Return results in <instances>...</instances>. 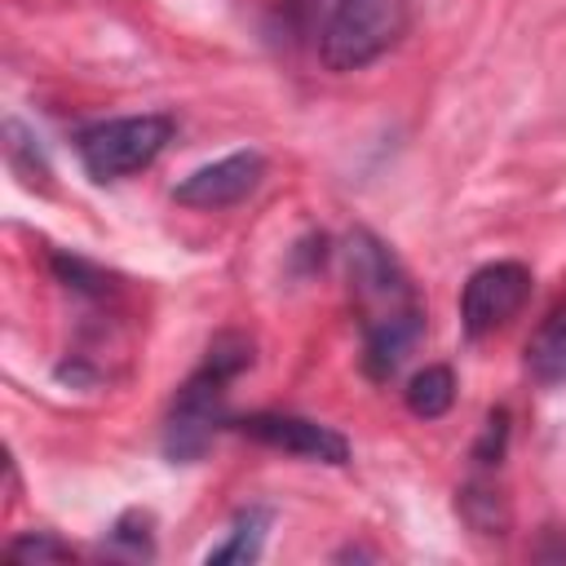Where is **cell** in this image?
Listing matches in <instances>:
<instances>
[{"label":"cell","instance_id":"cell-1","mask_svg":"<svg viewBox=\"0 0 566 566\" xmlns=\"http://www.w3.org/2000/svg\"><path fill=\"white\" fill-rule=\"evenodd\" d=\"M345 265H349L354 310L363 323V371L371 380H389L424 332V305L407 270L389 252V243H380L371 230L349 234Z\"/></svg>","mask_w":566,"mask_h":566},{"label":"cell","instance_id":"cell-2","mask_svg":"<svg viewBox=\"0 0 566 566\" xmlns=\"http://www.w3.org/2000/svg\"><path fill=\"white\" fill-rule=\"evenodd\" d=\"M252 363V345L239 336L212 340L203 367L177 389L168 429H164V451L172 460H199L212 442V433L226 424V385Z\"/></svg>","mask_w":566,"mask_h":566},{"label":"cell","instance_id":"cell-3","mask_svg":"<svg viewBox=\"0 0 566 566\" xmlns=\"http://www.w3.org/2000/svg\"><path fill=\"white\" fill-rule=\"evenodd\" d=\"M407 31V0H332L318 27L327 71H363L385 57Z\"/></svg>","mask_w":566,"mask_h":566},{"label":"cell","instance_id":"cell-4","mask_svg":"<svg viewBox=\"0 0 566 566\" xmlns=\"http://www.w3.org/2000/svg\"><path fill=\"white\" fill-rule=\"evenodd\" d=\"M172 133H177L172 115H159V111L97 119L75 137V155L93 181H119V177L150 168L172 142Z\"/></svg>","mask_w":566,"mask_h":566},{"label":"cell","instance_id":"cell-5","mask_svg":"<svg viewBox=\"0 0 566 566\" xmlns=\"http://www.w3.org/2000/svg\"><path fill=\"white\" fill-rule=\"evenodd\" d=\"M531 296V270L522 261H491V265H478L460 292V323L473 340L500 332L509 318L522 314Z\"/></svg>","mask_w":566,"mask_h":566},{"label":"cell","instance_id":"cell-6","mask_svg":"<svg viewBox=\"0 0 566 566\" xmlns=\"http://www.w3.org/2000/svg\"><path fill=\"white\" fill-rule=\"evenodd\" d=\"M239 433L274 447V451H287L296 460H314V464H345L349 460V442L318 424V420H305V416H279V411H256V416H243L234 420Z\"/></svg>","mask_w":566,"mask_h":566},{"label":"cell","instance_id":"cell-7","mask_svg":"<svg viewBox=\"0 0 566 566\" xmlns=\"http://www.w3.org/2000/svg\"><path fill=\"white\" fill-rule=\"evenodd\" d=\"M261 177H265V159L256 150H239V155H226V159L203 164L190 177H181L172 199L181 208H203V212L212 208L217 212V208H230V203L248 199L261 186Z\"/></svg>","mask_w":566,"mask_h":566},{"label":"cell","instance_id":"cell-8","mask_svg":"<svg viewBox=\"0 0 566 566\" xmlns=\"http://www.w3.org/2000/svg\"><path fill=\"white\" fill-rule=\"evenodd\" d=\"M526 367L539 385H566V301L548 310L526 345Z\"/></svg>","mask_w":566,"mask_h":566},{"label":"cell","instance_id":"cell-9","mask_svg":"<svg viewBox=\"0 0 566 566\" xmlns=\"http://www.w3.org/2000/svg\"><path fill=\"white\" fill-rule=\"evenodd\" d=\"M402 394H407V411H411V416H420V420H438V416H447L451 402H455V376H451V367L433 363V367L416 371V376L407 380Z\"/></svg>","mask_w":566,"mask_h":566},{"label":"cell","instance_id":"cell-10","mask_svg":"<svg viewBox=\"0 0 566 566\" xmlns=\"http://www.w3.org/2000/svg\"><path fill=\"white\" fill-rule=\"evenodd\" d=\"M265 531H270V509H248L234 517L226 544L208 548V562H256L265 548Z\"/></svg>","mask_w":566,"mask_h":566},{"label":"cell","instance_id":"cell-11","mask_svg":"<svg viewBox=\"0 0 566 566\" xmlns=\"http://www.w3.org/2000/svg\"><path fill=\"white\" fill-rule=\"evenodd\" d=\"M9 557L44 562V557H71V548H66V544H57L53 535H27V539H13V544H9Z\"/></svg>","mask_w":566,"mask_h":566}]
</instances>
